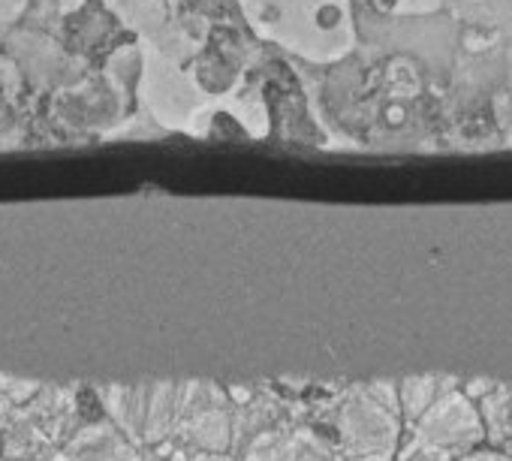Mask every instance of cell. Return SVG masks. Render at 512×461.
<instances>
[{
  "instance_id": "52a82bcc",
  "label": "cell",
  "mask_w": 512,
  "mask_h": 461,
  "mask_svg": "<svg viewBox=\"0 0 512 461\" xmlns=\"http://www.w3.org/2000/svg\"><path fill=\"white\" fill-rule=\"evenodd\" d=\"M458 380L455 377H443V374H419V377H407L398 383V395H401V413L404 419L413 425L443 392L455 389Z\"/></svg>"
},
{
  "instance_id": "277c9868",
  "label": "cell",
  "mask_w": 512,
  "mask_h": 461,
  "mask_svg": "<svg viewBox=\"0 0 512 461\" xmlns=\"http://www.w3.org/2000/svg\"><path fill=\"white\" fill-rule=\"evenodd\" d=\"M52 461H142V449L106 416L82 422Z\"/></svg>"
},
{
  "instance_id": "5b68a950",
  "label": "cell",
  "mask_w": 512,
  "mask_h": 461,
  "mask_svg": "<svg viewBox=\"0 0 512 461\" xmlns=\"http://www.w3.org/2000/svg\"><path fill=\"white\" fill-rule=\"evenodd\" d=\"M290 416V401L272 395V392H256L250 401L235 404L232 413V455L241 458V452L253 443V437H260L263 431L284 425Z\"/></svg>"
},
{
  "instance_id": "7a4b0ae2",
  "label": "cell",
  "mask_w": 512,
  "mask_h": 461,
  "mask_svg": "<svg viewBox=\"0 0 512 461\" xmlns=\"http://www.w3.org/2000/svg\"><path fill=\"white\" fill-rule=\"evenodd\" d=\"M76 386H43L31 401L0 419V455L19 461H52L82 425Z\"/></svg>"
},
{
  "instance_id": "ba28073f",
  "label": "cell",
  "mask_w": 512,
  "mask_h": 461,
  "mask_svg": "<svg viewBox=\"0 0 512 461\" xmlns=\"http://www.w3.org/2000/svg\"><path fill=\"white\" fill-rule=\"evenodd\" d=\"M479 401H482L479 413H482V422H485V437L491 443H503L509 437V431H512V389L497 386Z\"/></svg>"
},
{
  "instance_id": "6da1fadb",
  "label": "cell",
  "mask_w": 512,
  "mask_h": 461,
  "mask_svg": "<svg viewBox=\"0 0 512 461\" xmlns=\"http://www.w3.org/2000/svg\"><path fill=\"white\" fill-rule=\"evenodd\" d=\"M320 422L338 428V446L347 461H395L401 443L398 383L374 380L350 386L314 407Z\"/></svg>"
},
{
  "instance_id": "8992f818",
  "label": "cell",
  "mask_w": 512,
  "mask_h": 461,
  "mask_svg": "<svg viewBox=\"0 0 512 461\" xmlns=\"http://www.w3.org/2000/svg\"><path fill=\"white\" fill-rule=\"evenodd\" d=\"M97 401L103 404L106 416L142 449L145 446V407H148V386H97Z\"/></svg>"
},
{
  "instance_id": "3957f363",
  "label": "cell",
  "mask_w": 512,
  "mask_h": 461,
  "mask_svg": "<svg viewBox=\"0 0 512 461\" xmlns=\"http://www.w3.org/2000/svg\"><path fill=\"white\" fill-rule=\"evenodd\" d=\"M485 440V422L473 398L455 386L443 392L413 425L407 449H440L452 458L476 449Z\"/></svg>"
},
{
  "instance_id": "9c48e42d",
  "label": "cell",
  "mask_w": 512,
  "mask_h": 461,
  "mask_svg": "<svg viewBox=\"0 0 512 461\" xmlns=\"http://www.w3.org/2000/svg\"><path fill=\"white\" fill-rule=\"evenodd\" d=\"M398 461H455L449 452H440V449H401L398 452Z\"/></svg>"
},
{
  "instance_id": "8fae6325",
  "label": "cell",
  "mask_w": 512,
  "mask_h": 461,
  "mask_svg": "<svg viewBox=\"0 0 512 461\" xmlns=\"http://www.w3.org/2000/svg\"><path fill=\"white\" fill-rule=\"evenodd\" d=\"M491 389H497V383H491V380H470L467 386H464V392L476 401V398H485Z\"/></svg>"
},
{
  "instance_id": "30bf717a",
  "label": "cell",
  "mask_w": 512,
  "mask_h": 461,
  "mask_svg": "<svg viewBox=\"0 0 512 461\" xmlns=\"http://www.w3.org/2000/svg\"><path fill=\"white\" fill-rule=\"evenodd\" d=\"M455 461H512V452H494V449H470L458 455Z\"/></svg>"
},
{
  "instance_id": "7c38bea8",
  "label": "cell",
  "mask_w": 512,
  "mask_h": 461,
  "mask_svg": "<svg viewBox=\"0 0 512 461\" xmlns=\"http://www.w3.org/2000/svg\"><path fill=\"white\" fill-rule=\"evenodd\" d=\"M0 461H19V458H4V455H0Z\"/></svg>"
}]
</instances>
